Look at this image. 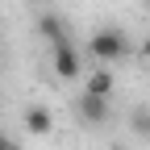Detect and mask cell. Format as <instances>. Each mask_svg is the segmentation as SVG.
Segmentation results:
<instances>
[{
  "label": "cell",
  "instance_id": "cell-4",
  "mask_svg": "<svg viewBox=\"0 0 150 150\" xmlns=\"http://www.w3.org/2000/svg\"><path fill=\"white\" fill-rule=\"evenodd\" d=\"M25 129H29V138H50L54 134V117H50V108L46 104H25Z\"/></svg>",
  "mask_w": 150,
  "mask_h": 150
},
{
  "label": "cell",
  "instance_id": "cell-8",
  "mask_svg": "<svg viewBox=\"0 0 150 150\" xmlns=\"http://www.w3.org/2000/svg\"><path fill=\"white\" fill-rule=\"evenodd\" d=\"M8 142H13V138H8V134H4V129H0V150H4V146H8Z\"/></svg>",
  "mask_w": 150,
  "mask_h": 150
},
{
  "label": "cell",
  "instance_id": "cell-10",
  "mask_svg": "<svg viewBox=\"0 0 150 150\" xmlns=\"http://www.w3.org/2000/svg\"><path fill=\"white\" fill-rule=\"evenodd\" d=\"M4 150H25V146H17V142H8V146H4Z\"/></svg>",
  "mask_w": 150,
  "mask_h": 150
},
{
  "label": "cell",
  "instance_id": "cell-5",
  "mask_svg": "<svg viewBox=\"0 0 150 150\" xmlns=\"http://www.w3.org/2000/svg\"><path fill=\"white\" fill-rule=\"evenodd\" d=\"M33 29H38V38H42V42H50V46L71 42V33H67V25H63V17H54V13H42V17L33 21Z\"/></svg>",
  "mask_w": 150,
  "mask_h": 150
},
{
  "label": "cell",
  "instance_id": "cell-7",
  "mask_svg": "<svg viewBox=\"0 0 150 150\" xmlns=\"http://www.w3.org/2000/svg\"><path fill=\"white\" fill-rule=\"evenodd\" d=\"M129 125H134V134L150 142V104H138L134 112H129Z\"/></svg>",
  "mask_w": 150,
  "mask_h": 150
},
{
  "label": "cell",
  "instance_id": "cell-3",
  "mask_svg": "<svg viewBox=\"0 0 150 150\" xmlns=\"http://www.w3.org/2000/svg\"><path fill=\"white\" fill-rule=\"evenodd\" d=\"M75 112H79L83 125H104L112 108H108V96H92V92H83V96L75 100Z\"/></svg>",
  "mask_w": 150,
  "mask_h": 150
},
{
  "label": "cell",
  "instance_id": "cell-2",
  "mask_svg": "<svg viewBox=\"0 0 150 150\" xmlns=\"http://www.w3.org/2000/svg\"><path fill=\"white\" fill-rule=\"evenodd\" d=\"M54 75L59 79H79L83 75V59L75 50V42H59L54 46Z\"/></svg>",
  "mask_w": 150,
  "mask_h": 150
},
{
  "label": "cell",
  "instance_id": "cell-6",
  "mask_svg": "<svg viewBox=\"0 0 150 150\" xmlns=\"http://www.w3.org/2000/svg\"><path fill=\"white\" fill-rule=\"evenodd\" d=\"M83 92H92V96H108V100H112V71H108V67L92 71V75H88V88H83Z\"/></svg>",
  "mask_w": 150,
  "mask_h": 150
},
{
  "label": "cell",
  "instance_id": "cell-9",
  "mask_svg": "<svg viewBox=\"0 0 150 150\" xmlns=\"http://www.w3.org/2000/svg\"><path fill=\"white\" fill-rule=\"evenodd\" d=\"M142 59H150V38H146V42H142Z\"/></svg>",
  "mask_w": 150,
  "mask_h": 150
},
{
  "label": "cell",
  "instance_id": "cell-1",
  "mask_svg": "<svg viewBox=\"0 0 150 150\" xmlns=\"http://www.w3.org/2000/svg\"><path fill=\"white\" fill-rule=\"evenodd\" d=\"M88 50H92V59H100V63L108 67V63H117L121 54L129 50V38H125L117 25H108V29H96V33L88 38Z\"/></svg>",
  "mask_w": 150,
  "mask_h": 150
}]
</instances>
